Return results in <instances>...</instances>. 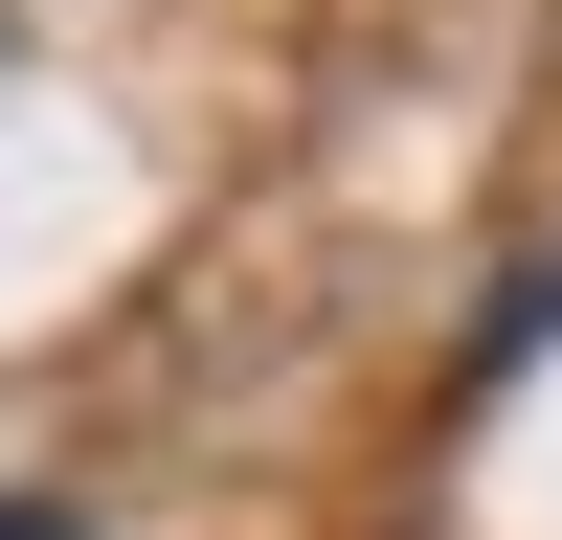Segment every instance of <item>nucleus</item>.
I'll list each match as a JSON object with an SVG mask.
<instances>
[{
  "mask_svg": "<svg viewBox=\"0 0 562 540\" xmlns=\"http://www.w3.org/2000/svg\"><path fill=\"white\" fill-rule=\"evenodd\" d=\"M0 540H90V518H68V495H0Z\"/></svg>",
  "mask_w": 562,
  "mask_h": 540,
  "instance_id": "1",
  "label": "nucleus"
}]
</instances>
